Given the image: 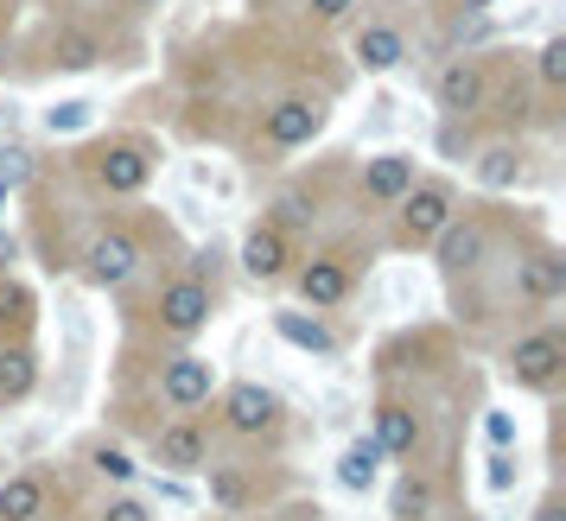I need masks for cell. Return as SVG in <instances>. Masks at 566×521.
Returning a JSON list of instances; mask_svg holds the SVG:
<instances>
[{
  "label": "cell",
  "instance_id": "cell-1",
  "mask_svg": "<svg viewBox=\"0 0 566 521\" xmlns=\"http://www.w3.org/2000/svg\"><path fill=\"white\" fill-rule=\"evenodd\" d=\"M566 299V248L554 242V230L528 210V223L496 248V255L446 287V312H452V331L478 343H503L515 331H528L541 318H554V306Z\"/></svg>",
  "mask_w": 566,
  "mask_h": 521
},
{
  "label": "cell",
  "instance_id": "cell-2",
  "mask_svg": "<svg viewBox=\"0 0 566 521\" xmlns=\"http://www.w3.org/2000/svg\"><path fill=\"white\" fill-rule=\"evenodd\" d=\"M185 255V235L172 230V216H159L147 198H134V204H103L90 216V230L77 242V260H71V274H77L90 293H128L140 280H154L166 260Z\"/></svg>",
  "mask_w": 566,
  "mask_h": 521
},
{
  "label": "cell",
  "instance_id": "cell-3",
  "mask_svg": "<svg viewBox=\"0 0 566 521\" xmlns=\"http://www.w3.org/2000/svg\"><path fill=\"white\" fill-rule=\"evenodd\" d=\"M115 299H122V338L128 343H198L223 312V280H217L210 255L185 248L154 280L115 293Z\"/></svg>",
  "mask_w": 566,
  "mask_h": 521
},
{
  "label": "cell",
  "instance_id": "cell-4",
  "mask_svg": "<svg viewBox=\"0 0 566 521\" xmlns=\"http://www.w3.org/2000/svg\"><path fill=\"white\" fill-rule=\"evenodd\" d=\"M159 166H166L159 134H147V128H103V134L77 140L71 153L57 159V179L71 184L77 198H90V204H134V198L154 191Z\"/></svg>",
  "mask_w": 566,
  "mask_h": 521
},
{
  "label": "cell",
  "instance_id": "cell-5",
  "mask_svg": "<svg viewBox=\"0 0 566 521\" xmlns=\"http://www.w3.org/2000/svg\"><path fill=\"white\" fill-rule=\"evenodd\" d=\"M325 128H332V83H281L249 103L235 147L255 166H281V159L306 153L312 140H325Z\"/></svg>",
  "mask_w": 566,
  "mask_h": 521
},
{
  "label": "cell",
  "instance_id": "cell-6",
  "mask_svg": "<svg viewBox=\"0 0 566 521\" xmlns=\"http://www.w3.org/2000/svg\"><path fill=\"white\" fill-rule=\"evenodd\" d=\"M369 267H376V235H363V230L312 235L306 248H300V260H293V274H286V293H293L300 312L337 318L363 293Z\"/></svg>",
  "mask_w": 566,
  "mask_h": 521
},
{
  "label": "cell",
  "instance_id": "cell-7",
  "mask_svg": "<svg viewBox=\"0 0 566 521\" xmlns=\"http://www.w3.org/2000/svg\"><path fill=\"white\" fill-rule=\"evenodd\" d=\"M198 483H205V502L210 515L223 521H255L268 509H281L286 496H300V477L286 458H268V451H223L217 445V458L198 470Z\"/></svg>",
  "mask_w": 566,
  "mask_h": 521
},
{
  "label": "cell",
  "instance_id": "cell-8",
  "mask_svg": "<svg viewBox=\"0 0 566 521\" xmlns=\"http://www.w3.org/2000/svg\"><path fill=\"white\" fill-rule=\"evenodd\" d=\"M210 433L230 451H268V458H286L293 445V407H286L281 389H268L255 375H235V382H217L210 394Z\"/></svg>",
  "mask_w": 566,
  "mask_h": 521
},
{
  "label": "cell",
  "instance_id": "cell-9",
  "mask_svg": "<svg viewBox=\"0 0 566 521\" xmlns=\"http://www.w3.org/2000/svg\"><path fill=\"white\" fill-rule=\"evenodd\" d=\"M522 223H528V204H510V198H459L452 223H446L439 242L427 248V255H433V274H439V293L471 280Z\"/></svg>",
  "mask_w": 566,
  "mask_h": 521
},
{
  "label": "cell",
  "instance_id": "cell-10",
  "mask_svg": "<svg viewBox=\"0 0 566 521\" xmlns=\"http://www.w3.org/2000/svg\"><path fill=\"white\" fill-rule=\"evenodd\" d=\"M496 375L528 401H560L566 394V325L560 318H541L528 331L496 343Z\"/></svg>",
  "mask_w": 566,
  "mask_h": 521
},
{
  "label": "cell",
  "instance_id": "cell-11",
  "mask_svg": "<svg viewBox=\"0 0 566 521\" xmlns=\"http://www.w3.org/2000/svg\"><path fill=\"white\" fill-rule=\"evenodd\" d=\"M459 198H464V184L452 172H420L408 198L382 216V242L376 248H388V255H427L439 242V230L452 223Z\"/></svg>",
  "mask_w": 566,
  "mask_h": 521
},
{
  "label": "cell",
  "instance_id": "cell-12",
  "mask_svg": "<svg viewBox=\"0 0 566 521\" xmlns=\"http://www.w3.org/2000/svg\"><path fill=\"white\" fill-rule=\"evenodd\" d=\"M77 515V477L57 458H32V465L0 477V521H71Z\"/></svg>",
  "mask_w": 566,
  "mask_h": 521
},
{
  "label": "cell",
  "instance_id": "cell-13",
  "mask_svg": "<svg viewBox=\"0 0 566 521\" xmlns=\"http://www.w3.org/2000/svg\"><path fill=\"white\" fill-rule=\"evenodd\" d=\"M496 71H503V45H490V52H446V57H439L433 83H427L439 121H471V115H484L490 89H496Z\"/></svg>",
  "mask_w": 566,
  "mask_h": 521
},
{
  "label": "cell",
  "instance_id": "cell-14",
  "mask_svg": "<svg viewBox=\"0 0 566 521\" xmlns=\"http://www.w3.org/2000/svg\"><path fill=\"white\" fill-rule=\"evenodd\" d=\"M464 166H471V184L484 191V198H515V191H535L541 184V147L535 134H484L471 153H464Z\"/></svg>",
  "mask_w": 566,
  "mask_h": 521
},
{
  "label": "cell",
  "instance_id": "cell-15",
  "mask_svg": "<svg viewBox=\"0 0 566 521\" xmlns=\"http://www.w3.org/2000/svg\"><path fill=\"white\" fill-rule=\"evenodd\" d=\"M217 458V433L210 414H166L140 433V470H166V477H198Z\"/></svg>",
  "mask_w": 566,
  "mask_h": 521
},
{
  "label": "cell",
  "instance_id": "cell-16",
  "mask_svg": "<svg viewBox=\"0 0 566 521\" xmlns=\"http://www.w3.org/2000/svg\"><path fill=\"white\" fill-rule=\"evenodd\" d=\"M459 509V465H395L388 521H452Z\"/></svg>",
  "mask_w": 566,
  "mask_h": 521
},
{
  "label": "cell",
  "instance_id": "cell-17",
  "mask_svg": "<svg viewBox=\"0 0 566 521\" xmlns=\"http://www.w3.org/2000/svg\"><path fill=\"white\" fill-rule=\"evenodd\" d=\"M420 172H427V166H420V153H413V147H382V153H369L357 172H344L350 210L382 223L388 210H395V204L413 191V179H420Z\"/></svg>",
  "mask_w": 566,
  "mask_h": 521
},
{
  "label": "cell",
  "instance_id": "cell-18",
  "mask_svg": "<svg viewBox=\"0 0 566 521\" xmlns=\"http://www.w3.org/2000/svg\"><path fill=\"white\" fill-rule=\"evenodd\" d=\"M108 64V39L96 20H77V13H64V20H45L39 39L27 45V71L32 77H52V71H96Z\"/></svg>",
  "mask_w": 566,
  "mask_h": 521
},
{
  "label": "cell",
  "instance_id": "cell-19",
  "mask_svg": "<svg viewBox=\"0 0 566 521\" xmlns=\"http://www.w3.org/2000/svg\"><path fill=\"white\" fill-rule=\"evenodd\" d=\"M344 32H350V71H363V77H395V71L413 57L408 20L388 13V7H363Z\"/></svg>",
  "mask_w": 566,
  "mask_h": 521
},
{
  "label": "cell",
  "instance_id": "cell-20",
  "mask_svg": "<svg viewBox=\"0 0 566 521\" xmlns=\"http://www.w3.org/2000/svg\"><path fill=\"white\" fill-rule=\"evenodd\" d=\"M300 235L281 230L274 216H255L249 230H242V242H235V267H242V280L261 293H281L286 287V274H293V260H300Z\"/></svg>",
  "mask_w": 566,
  "mask_h": 521
},
{
  "label": "cell",
  "instance_id": "cell-21",
  "mask_svg": "<svg viewBox=\"0 0 566 521\" xmlns=\"http://www.w3.org/2000/svg\"><path fill=\"white\" fill-rule=\"evenodd\" d=\"M337 179H344L337 166L300 172V179H286L281 191L268 198V210H261V216H274L281 230H293L300 242H312V235H318V223H325V216L337 210Z\"/></svg>",
  "mask_w": 566,
  "mask_h": 521
},
{
  "label": "cell",
  "instance_id": "cell-22",
  "mask_svg": "<svg viewBox=\"0 0 566 521\" xmlns=\"http://www.w3.org/2000/svg\"><path fill=\"white\" fill-rule=\"evenodd\" d=\"M77 465L96 490H134V477H140V458H134V445L122 433H90L77 445Z\"/></svg>",
  "mask_w": 566,
  "mask_h": 521
},
{
  "label": "cell",
  "instance_id": "cell-23",
  "mask_svg": "<svg viewBox=\"0 0 566 521\" xmlns=\"http://www.w3.org/2000/svg\"><path fill=\"white\" fill-rule=\"evenodd\" d=\"M45 299L27 274H0V343H39Z\"/></svg>",
  "mask_w": 566,
  "mask_h": 521
},
{
  "label": "cell",
  "instance_id": "cell-24",
  "mask_svg": "<svg viewBox=\"0 0 566 521\" xmlns=\"http://www.w3.org/2000/svg\"><path fill=\"white\" fill-rule=\"evenodd\" d=\"M39 382H45L39 343H0V407H27Z\"/></svg>",
  "mask_w": 566,
  "mask_h": 521
},
{
  "label": "cell",
  "instance_id": "cell-25",
  "mask_svg": "<svg viewBox=\"0 0 566 521\" xmlns=\"http://www.w3.org/2000/svg\"><path fill=\"white\" fill-rule=\"evenodd\" d=\"M274 338H286L293 350H306V357H337V350H344V338L332 331V318L300 312V306H281V312H274Z\"/></svg>",
  "mask_w": 566,
  "mask_h": 521
},
{
  "label": "cell",
  "instance_id": "cell-26",
  "mask_svg": "<svg viewBox=\"0 0 566 521\" xmlns=\"http://www.w3.org/2000/svg\"><path fill=\"white\" fill-rule=\"evenodd\" d=\"M382 465H388L382 445L369 439V433H357V439L337 451V483H344L350 496H369L376 483H382Z\"/></svg>",
  "mask_w": 566,
  "mask_h": 521
},
{
  "label": "cell",
  "instance_id": "cell-27",
  "mask_svg": "<svg viewBox=\"0 0 566 521\" xmlns=\"http://www.w3.org/2000/svg\"><path fill=\"white\" fill-rule=\"evenodd\" d=\"M528 83L554 108H566V32H547L535 52H528Z\"/></svg>",
  "mask_w": 566,
  "mask_h": 521
},
{
  "label": "cell",
  "instance_id": "cell-28",
  "mask_svg": "<svg viewBox=\"0 0 566 521\" xmlns=\"http://www.w3.org/2000/svg\"><path fill=\"white\" fill-rule=\"evenodd\" d=\"M357 13H363V0H293V20H300V32H312V39L344 32Z\"/></svg>",
  "mask_w": 566,
  "mask_h": 521
},
{
  "label": "cell",
  "instance_id": "cell-29",
  "mask_svg": "<svg viewBox=\"0 0 566 521\" xmlns=\"http://www.w3.org/2000/svg\"><path fill=\"white\" fill-rule=\"evenodd\" d=\"M71 521H159V509L140 490H96V502L77 509Z\"/></svg>",
  "mask_w": 566,
  "mask_h": 521
},
{
  "label": "cell",
  "instance_id": "cell-30",
  "mask_svg": "<svg viewBox=\"0 0 566 521\" xmlns=\"http://www.w3.org/2000/svg\"><path fill=\"white\" fill-rule=\"evenodd\" d=\"M528 521H566V483H560V477H554V483H547V490L535 496Z\"/></svg>",
  "mask_w": 566,
  "mask_h": 521
},
{
  "label": "cell",
  "instance_id": "cell-31",
  "mask_svg": "<svg viewBox=\"0 0 566 521\" xmlns=\"http://www.w3.org/2000/svg\"><path fill=\"white\" fill-rule=\"evenodd\" d=\"M255 521H325V509L306 502V496H286L281 509H268V515H255Z\"/></svg>",
  "mask_w": 566,
  "mask_h": 521
},
{
  "label": "cell",
  "instance_id": "cell-32",
  "mask_svg": "<svg viewBox=\"0 0 566 521\" xmlns=\"http://www.w3.org/2000/svg\"><path fill=\"white\" fill-rule=\"evenodd\" d=\"M496 7H503V0H433V13H459V20H484Z\"/></svg>",
  "mask_w": 566,
  "mask_h": 521
},
{
  "label": "cell",
  "instance_id": "cell-33",
  "mask_svg": "<svg viewBox=\"0 0 566 521\" xmlns=\"http://www.w3.org/2000/svg\"><path fill=\"white\" fill-rule=\"evenodd\" d=\"M20 255H27V235H13L0 223V274H20Z\"/></svg>",
  "mask_w": 566,
  "mask_h": 521
},
{
  "label": "cell",
  "instance_id": "cell-34",
  "mask_svg": "<svg viewBox=\"0 0 566 521\" xmlns=\"http://www.w3.org/2000/svg\"><path fill=\"white\" fill-rule=\"evenodd\" d=\"M159 7H166V0H122V13H128V20H154Z\"/></svg>",
  "mask_w": 566,
  "mask_h": 521
},
{
  "label": "cell",
  "instance_id": "cell-35",
  "mask_svg": "<svg viewBox=\"0 0 566 521\" xmlns=\"http://www.w3.org/2000/svg\"><path fill=\"white\" fill-rule=\"evenodd\" d=\"M452 521H478V515H471V509H459V515H452Z\"/></svg>",
  "mask_w": 566,
  "mask_h": 521
},
{
  "label": "cell",
  "instance_id": "cell-36",
  "mask_svg": "<svg viewBox=\"0 0 566 521\" xmlns=\"http://www.w3.org/2000/svg\"><path fill=\"white\" fill-rule=\"evenodd\" d=\"M205 521H223V515H205Z\"/></svg>",
  "mask_w": 566,
  "mask_h": 521
}]
</instances>
